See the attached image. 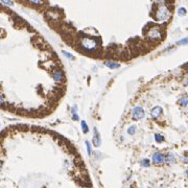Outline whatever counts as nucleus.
Masks as SVG:
<instances>
[{
	"label": "nucleus",
	"instance_id": "412c9836",
	"mask_svg": "<svg viewBox=\"0 0 188 188\" xmlns=\"http://www.w3.org/2000/svg\"><path fill=\"white\" fill-rule=\"evenodd\" d=\"M182 161H183L184 163H188V157H183V158H182Z\"/></svg>",
	"mask_w": 188,
	"mask_h": 188
},
{
	"label": "nucleus",
	"instance_id": "0eeeda50",
	"mask_svg": "<svg viewBox=\"0 0 188 188\" xmlns=\"http://www.w3.org/2000/svg\"><path fill=\"white\" fill-rule=\"evenodd\" d=\"M150 37L152 38V39H160V38H161V31H160V29L154 28L150 33Z\"/></svg>",
	"mask_w": 188,
	"mask_h": 188
},
{
	"label": "nucleus",
	"instance_id": "5701e85b",
	"mask_svg": "<svg viewBox=\"0 0 188 188\" xmlns=\"http://www.w3.org/2000/svg\"><path fill=\"white\" fill-rule=\"evenodd\" d=\"M185 85H186V86L188 85V77H187V78H186V81H185Z\"/></svg>",
	"mask_w": 188,
	"mask_h": 188
},
{
	"label": "nucleus",
	"instance_id": "f8f14e48",
	"mask_svg": "<svg viewBox=\"0 0 188 188\" xmlns=\"http://www.w3.org/2000/svg\"><path fill=\"white\" fill-rule=\"evenodd\" d=\"M155 140H156V142H158V143H161V142L164 141V137H163L162 135H160V134H156V135H155Z\"/></svg>",
	"mask_w": 188,
	"mask_h": 188
},
{
	"label": "nucleus",
	"instance_id": "2eb2a0df",
	"mask_svg": "<svg viewBox=\"0 0 188 188\" xmlns=\"http://www.w3.org/2000/svg\"><path fill=\"white\" fill-rule=\"evenodd\" d=\"M178 15H179V16H185L186 15V8L180 7L179 10H178Z\"/></svg>",
	"mask_w": 188,
	"mask_h": 188
},
{
	"label": "nucleus",
	"instance_id": "1a4fd4ad",
	"mask_svg": "<svg viewBox=\"0 0 188 188\" xmlns=\"http://www.w3.org/2000/svg\"><path fill=\"white\" fill-rule=\"evenodd\" d=\"M175 156H173L172 154H168L166 157H165V162L167 163L168 165H170V164H172V163H175Z\"/></svg>",
	"mask_w": 188,
	"mask_h": 188
},
{
	"label": "nucleus",
	"instance_id": "ddd939ff",
	"mask_svg": "<svg viewBox=\"0 0 188 188\" xmlns=\"http://www.w3.org/2000/svg\"><path fill=\"white\" fill-rule=\"evenodd\" d=\"M177 44L178 45H188V37L184 38V39L180 40V41H178Z\"/></svg>",
	"mask_w": 188,
	"mask_h": 188
},
{
	"label": "nucleus",
	"instance_id": "39448f33",
	"mask_svg": "<svg viewBox=\"0 0 188 188\" xmlns=\"http://www.w3.org/2000/svg\"><path fill=\"white\" fill-rule=\"evenodd\" d=\"M161 114H162V108L159 106L152 108V110L150 111V115H152V118H158V117L161 116Z\"/></svg>",
	"mask_w": 188,
	"mask_h": 188
},
{
	"label": "nucleus",
	"instance_id": "a211bd4d",
	"mask_svg": "<svg viewBox=\"0 0 188 188\" xmlns=\"http://www.w3.org/2000/svg\"><path fill=\"white\" fill-rule=\"evenodd\" d=\"M63 53H64V56H66V58H71V60H74V56L73 54H71V53H69V52H67V51H63Z\"/></svg>",
	"mask_w": 188,
	"mask_h": 188
},
{
	"label": "nucleus",
	"instance_id": "dca6fc26",
	"mask_svg": "<svg viewBox=\"0 0 188 188\" xmlns=\"http://www.w3.org/2000/svg\"><path fill=\"white\" fill-rule=\"evenodd\" d=\"M180 104H182L183 107H186L188 104V99L187 98H181L180 99Z\"/></svg>",
	"mask_w": 188,
	"mask_h": 188
},
{
	"label": "nucleus",
	"instance_id": "f257e3e1",
	"mask_svg": "<svg viewBox=\"0 0 188 188\" xmlns=\"http://www.w3.org/2000/svg\"><path fill=\"white\" fill-rule=\"evenodd\" d=\"M169 16H170V13H169L168 8L163 6V7H160L158 10V12L156 14V19H158V20H166V19L169 18Z\"/></svg>",
	"mask_w": 188,
	"mask_h": 188
},
{
	"label": "nucleus",
	"instance_id": "423d86ee",
	"mask_svg": "<svg viewBox=\"0 0 188 188\" xmlns=\"http://www.w3.org/2000/svg\"><path fill=\"white\" fill-rule=\"evenodd\" d=\"M94 136H93V144L94 146H96V147H98V146L100 145V135L99 133H98V130L96 129V127H94Z\"/></svg>",
	"mask_w": 188,
	"mask_h": 188
},
{
	"label": "nucleus",
	"instance_id": "f03ea898",
	"mask_svg": "<svg viewBox=\"0 0 188 188\" xmlns=\"http://www.w3.org/2000/svg\"><path fill=\"white\" fill-rule=\"evenodd\" d=\"M81 46L85 48L86 50H93L96 48L97 46V43H96L95 40L93 39H89V38H86V39L83 40L81 42Z\"/></svg>",
	"mask_w": 188,
	"mask_h": 188
},
{
	"label": "nucleus",
	"instance_id": "f3484780",
	"mask_svg": "<svg viewBox=\"0 0 188 188\" xmlns=\"http://www.w3.org/2000/svg\"><path fill=\"white\" fill-rule=\"evenodd\" d=\"M141 165L144 167H148L150 166V160H147V159H144V160L141 161Z\"/></svg>",
	"mask_w": 188,
	"mask_h": 188
},
{
	"label": "nucleus",
	"instance_id": "9d476101",
	"mask_svg": "<svg viewBox=\"0 0 188 188\" xmlns=\"http://www.w3.org/2000/svg\"><path fill=\"white\" fill-rule=\"evenodd\" d=\"M104 65H106L107 67H109V68H112V69L119 68V66H120L118 63H114V62H106Z\"/></svg>",
	"mask_w": 188,
	"mask_h": 188
},
{
	"label": "nucleus",
	"instance_id": "4468645a",
	"mask_svg": "<svg viewBox=\"0 0 188 188\" xmlns=\"http://www.w3.org/2000/svg\"><path fill=\"white\" fill-rule=\"evenodd\" d=\"M136 127L135 125H132V127H130L129 129H127V134H129V135H134V134H135V132H136Z\"/></svg>",
	"mask_w": 188,
	"mask_h": 188
},
{
	"label": "nucleus",
	"instance_id": "7ed1b4c3",
	"mask_svg": "<svg viewBox=\"0 0 188 188\" xmlns=\"http://www.w3.org/2000/svg\"><path fill=\"white\" fill-rule=\"evenodd\" d=\"M145 116V113H144V110L141 108V107H135L133 109V113H132V118L134 120H139V119L144 118Z\"/></svg>",
	"mask_w": 188,
	"mask_h": 188
},
{
	"label": "nucleus",
	"instance_id": "6ab92c4d",
	"mask_svg": "<svg viewBox=\"0 0 188 188\" xmlns=\"http://www.w3.org/2000/svg\"><path fill=\"white\" fill-rule=\"evenodd\" d=\"M86 146H87L88 155H91L92 150H91V145H90V142H89V141H86Z\"/></svg>",
	"mask_w": 188,
	"mask_h": 188
},
{
	"label": "nucleus",
	"instance_id": "6e6552de",
	"mask_svg": "<svg viewBox=\"0 0 188 188\" xmlns=\"http://www.w3.org/2000/svg\"><path fill=\"white\" fill-rule=\"evenodd\" d=\"M52 78L54 79L56 81H61L63 79V73L62 71L60 70H56L53 72V74H52Z\"/></svg>",
	"mask_w": 188,
	"mask_h": 188
},
{
	"label": "nucleus",
	"instance_id": "20e7f679",
	"mask_svg": "<svg viewBox=\"0 0 188 188\" xmlns=\"http://www.w3.org/2000/svg\"><path fill=\"white\" fill-rule=\"evenodd\" d=\"M152 162L156 165H161L165 162V157L161 152H155L152 155Z\"/></svg>",
	"mask_w": 188,
	"mask_h": 188
},
{
	"label": "nucleus",
	"instance_id": "aec40b11",
	"mask_svg": "<svg viewBox=\"0 0 188 188\" xmlns=\"http://www.w3.org/2000/svg\"><path fill=\"white\" fill-rule=\"evenodd\" d=\"M72 119H73V120H78V115H77V114H73L72 115Z\"/></svg>",
	"mask_w": 188,
	"mask_h": 188
},
{
	"label": "nucleus",
	"instance_id": "4be33fe9",
	"mask_svg": "<svg viewBox=\"0 0 188 188\" xmlns=\"http://www.w3.org/2000/svg\"><path fill=\"white\" fill-rule=\"evenodd\" d=\"M72 114H76V107H73L72 108Z\"/></svg>",
	"mask_w": 188,
	"mask_h": 188
},
{
	"label": "nucleus",
	"instance_id": "b1692460",
	"mask_svg": "<svg viewBox=\"0 0 188 188\" xmlns=\"http://www.w3.org/2000/svg\"><path fill=\"white\" fill-rule=\"evenodd\" d=\"M186 175H187V177H188V169H187V170H186Z\"/></svg>",
	"mask_w": 188,
	"mask_h": 188
},
{
	"label": "nucleus",
	"instance_id": "9b49d317",
	"mask_svg": "<svg viewBox=\"0 0 188 188\" xmlns=\"http://www.w3.org/2000/svg\"><path fill=\"white\" fill-rule=\"evenodd\" d=\"M81 130H83V132L85 134H87L88 132H89V127H88V124L85 120L81 121Z\"/></svg>",
	"mask_w": 188,
	"mask_h": 188
}]
</instances>
